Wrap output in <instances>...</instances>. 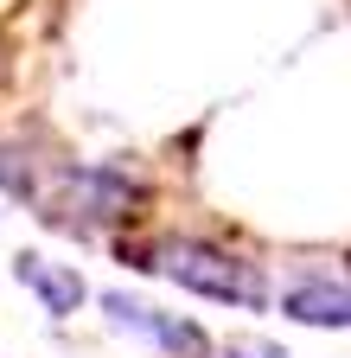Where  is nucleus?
<instances>
[{"mask_svg": "<svg viewBox=\"0 0 351 358\" xmlns=\"http://www.w3.org/2000/svg\"><path fill=\"white\" fill-rule=\"evenodd\" d=\"M103 313H109V327H121V333H147V339L166 345L172 358H204V333H198L192 320H179V313H160V307H147V301H135V294H121V288L103 294Z\"/></svg>", "mask_w": 351, "mask_h": 358, "instance_id": "nucleus-2", "label": "nucleus"}, {"mask_svg": "<svg viewBox=\"0 0 351 358\" xmlns=\"http://www.w3.org/2000/svg\"><path fill=\"white\" fill-rule=\"evenodd\" d=\"M281 313L300 327H351V275L345 268H313L281 288Z\"/></svg>", "mask_w": 351, "mask_h": 358, "instance_id": "nucleus-3", "label": "nucleus"}, {"mask_svg": "<svg viewBox=\"0 0 351 358\" xmlns=\"http://www.w3.org/2000/svg\"><path fill=\"white\" fill-rule=\"evenodd\" d=\"M141 268H160L166 282H179L204 301H243L255 307L262 301V275L249 262H237L230 250H217V243H198V237H160L141 250Z\"/></svg>", "mask_w": 351, "mask_h": 358, "instance_id": "nucleus-1", "label": "nucleus"}, {"mask_svg": "<svg viewBox=\"0 0 351 358\" xmlns=\"http://www.w3.org/2000/svg\"><path fill=\"white\" fill-rule=\"evenodd\" d=\"M0 186H7L13 199H26V192H32V173L20 166V154H13V148H0Z\"/></svg>", "mask_w": 351, "mask_h": 358, "instance_id": "nucleus-5", "label": "nucleus"}, {"mask_svg": "<svg viewBox=\"0 0 351 358\" xmlns=\"http://www.w3.org/2000/svg\"><path fill=\"white\" fill-rule=\"evenodd\" d=\"M224 358H281V345L275 339H230Z\"/></svg>", "mask_w": 351, "mask_h": 358, "instance_id": "nucleus-6", "label": "nucleus"}, {"mask_svg": "<svg viewBox=\"0 0 351 358\" xmlns=\"http://www.w3.org/2000/svg\"><path fill=\"white\" fill-rule=\"evenodd\" d=\"M13 275H20L38 301H45V313H77L83 294H90L77 268H64V262H52V256H38V250H20V256H13Z\"/></svg>", "mask_w": 351, "mask_h": 358, "instance_id": "nucleus-4", "label": "nucleus"}]
</instances>
